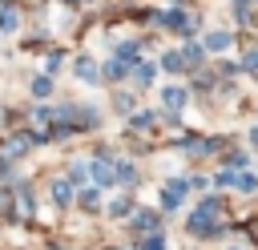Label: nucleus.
I'll return each mask as SVG.
<instances>
[{"label": "nucleus", "mask_w": 258, "mask_h": 250, "mask_svg": "<svg viewBox=\"0 0 258 250\" xmlns=\"http://www.w3.org/2000/svg\"><path fill=\"white\" fill-rule=\"evenodd\" d=\"M161 24H165V28H173V32H189V20H185L181 12H165V16H161Z\"/></svg>", "instance_id": "1"}, {"label": "nucleus", "mask_w": 258, "mask_h": 250, "mask_svg": "<svg viewBox=\"0 0 258 250\" xmlns=\"http://www.w3.org/2000/svg\"><path fill=\"white\" fill-rule=\"evenodd\" d=\"M133 230H157V214H153V210L133 214Z\"/></svg>", "instance_id": "2"}, {"label": "nucleus", "mask_w": 258, "mask_h": 250, "mask_svg": "<svg viewBox=\"0 0 258 250\" xmlns=\"http://www.w3.org/2000/svg\"><path fill=\"white\" fill-rule=\"evenodd\" d=\"M165 105H169V109H181V105H185V89H181V85H169V89H165Z\"/></svg>", "instance_id": "3"}, {"label": "nucleus", "mask_w": 258, "mask_h": 250, "mask_svg": "<svg viewBox=\"0 0 258 250\" xmlns=\"http://www.w3.org/2000/svg\"><path fill=\"white\" fill-rule=\"evenodd\" d=\"M16 28H20V16H16L12 8H4V12H0V32H16Z\"/></svg>", "instance_id": "4"}, {"label": "nucleus", "mask_w": 258, "mask_h": 250, "mask_svg": "<svg viewBox=\"0 0 258 250\" xmlns=\"http://www.w3.org/2000/svg\"><path fill=\"white\" fill-rule=\"evenodd\" d=\"M181 198H185V181H173V185L165 190V206H177Z\"/></svg>", "instance_id": "5"}, {"label": "nucleus", "mask_w": 258, "mask_h": 250, "mask_svg": "<svg viewBox=\"0 0 258 250\" xmlns=\"http://www.w3.org/2000/svg\"><path fill=\"white\" fill-rule=\"evenodd\" d=\"M226 44H230V32H214V36L206 40V48H214V52H222Z\"/></svg>", "instance_id": "6"}, {"label": "nucleus", "mask_w": 258, "mask_h": 250, "mask_svg": "<svg viewBox=\"0 0 258 250\" xmlns=\"http://www.w3.org/2000/svg\"><path fill=\"white\" fill-rule=\"evenodd\" d=\"M185 65V56H177V52H165V60H161V69H169V73H177Z\"/></svg>", "instance_id": "7"}, {"label": "nucleus", "mask_w": 258, "mask_h": 250, "mask_svg": "<svg viewBox=\"0 0 258 250\" xmlns=\"http://www.w3.org/2000/svg\"><path fill=\"white\" fill-rule=\"evenodd\" d=\"M77 77H81V81H89V85H93V81H97V69H93V65H89V60H81V65H77Z\"/></svg>", "instance_id": "8"}, {"label": "nucleus", "mask_w": 258, "mask_h": 250, "mask_svg": "<svg viewBox=\"0 0 258 250\" xmlns=\"http://www.w3.org/2000/svg\"><path fill=\"white\" fill-rule=\"evenodd\" d=\"M32 93H36V97H48V93H52V81H44V77L32 81Z\"/></svg>", "instance_id": "9"}, {"label": "nucleus", "mask_w": 258, "mask_h": 250, "mask_svg": "<svg viewBox=\"0 0 258 250\" xmlns=\"http://www.w3.org/2000/svg\"><path fill=\"white\" fill-rule=\"evenodd\" d=\"M141 250H165V238H161V234H149V238H145V246H141Z\"/></svg>", "instance_id": "10"}, {"label": "nucleus", "mask_w": 258, "mask_h": 250, "mask_svg": "<svg viewBox=\"0 0 258 250\" xmlns=\"http://www.w3.org/2000/svg\"><path fill=\"white\" fill-rule=\"evenodd\" d=\"M149 125H153V113H137L133 117V129H149Z\"/></svg>", "instance_id": "11"}, {"label": "nucleus", "mask_w": 258, "mask_h": 250, "mask_svg": "<svg viewBox=\"0 0 258 250\" xmlns=\"http://www.w3.org/2000/svg\"><path fill=\"white\" fill-rule=\"evenodd\" d=\"M69 190H73V185H69V181H60V185H56V190H52V198H56V202H60V206H64V202H69Z\"/></svg>", "instance_id": "12"}, {"label": "nucleus", "mask_w": 258, "mask_h": 250, "mask_svg": "<svg viewBox=\"0 0 258 250\" xmlns=\"http://www.w3.org/2000/svg\"><path fill=\"white\" fill-rule=\"evenodd\" d=\"M137 81L149 85V81H153V65H137Z\"/></svg>", "instance_id": "13"}]
</instances>
